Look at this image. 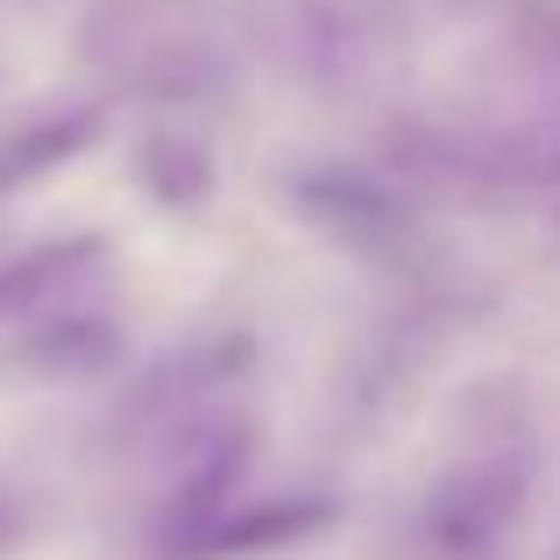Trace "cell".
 Returning <instances> with one entry per match:
<instances>
[{
    "instance_id": "6da1fadb",
    "label": "cell",
    "mask_w": 560,
    "mask_h": 560,
    "mask_svg": "<svg viewBox=\"0 0 560 560\" xmlns=\"http://www.w3.org/2000/svg\"><path fill=\"white\" fill-rule=\"evenodd\" d=\"M85 248H43V256H22L0 270V313H14V305H28L43 284H57L65 277V262H79Z\"/></svg>"
},
{
    "instance_id": "7a4b0ae2",
    "label": "cell",
    "mask_w": 560,
    "mask_h": 560,
    "mask_svg": "<svg viewBox=\"0 0 560 560\" xmlns=\"http://www.w3.org/2000/svg\"><path fill=\"white\" fill-rule=\"evenodd\" d=\"M14 539H22V511L0 497V553H14Z\"/></svg>"
}]
</instances>
